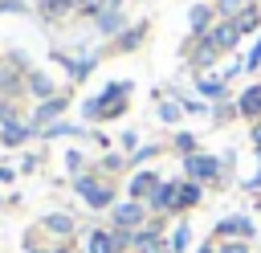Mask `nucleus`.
<instances>
[{"label":"nucleus","instance_id":"1","mask_svg":"<svg viewBox=\"0 0 261 253\" xmlns=\"http://www.w3.org/2000/svg\"><path fill=\"white\" fill-rule=\"evenodd\" d=\"M126 90H130L126 82L106 86V94H102V98H90V102L82 106V110H86V118H106V114H118V110L126 106V102H122V98H126Z\"/></svg>","mask_w":261,"mask_h":253},{"label":"nucleus","instance_id":"2","mask_svg":"<svg viewBox=\"0 0 261 253\" xmlns=\"http://www.w3.org/2000/svg\"><path fill=\"white\" fill-rule=\"evenodd\" d=\"M73 188H77V196H82L90 208H110V204H114V188H110L106 180H98V175H77Z\"/></svg>","mask_w":261,"mask_h":253},{"label":"nucleus","instance_id":"3","mask_svg":"<svg viewBox=\"0 0 261 253\" xmlns=\"http://www.w3.org/2000/svg\"><path fill=\"white\" fill-rule=\"evenodd\" d=\"M147 220V204L139 200H126V204H114V229L118 233H130V229H143Z\"/></svg>","mask_w":261,"mask_h":253},{"label":"nucleus","instance_id":"4","mask_svg":"<svg viewBox=\"0 0 261 253\" xmlns=\"http://www.w3.org/2000/svg\"><path fill=\"white\" fill-rule=\"evenodd\" d=\"M184 167H188V180H196V184H204V180H216V171H220V163L212 159V155H188L184 159Z\"/></svg>","mask_w":261,"mask_h":253},{"label":"nucleus","instance_id":"5","mask_svg":"<svg viewBox=\"0 0 261 253\" xmlns=\"http://www.w3.org/2000/svg\"><path fill=\"white\" fill-rule=\"evenodd\" d=\"M216 237H220V241H249V237H253V220H249V216H224V220L216 224Z\"/></svg>","mask_w":261,"mask_h":253},{"label":"nucleus","instance_id":"6","mask_svg":"<svg viewBox=\"0 0 261 253\" xmlns=\"http://www.w3.org/2000/svg\"><path fill=\"white\" fill-rule=\"evenodd\" d=\"M159 184H163V180H159L155 171H139V175L130 180V200H139V204H143V200H151Z\"/></svg>","mask_w":261,"mask_h":253},{"label":"nucleus","instance_id":"7","mask_svg":"<svg viewBox=\"0 0 261 253\" xmlns=\"http://www.w3.org/2000/svg\"><path fill=\"white\" fill-rule=\"evenodd\" d=\"M175 188H179V180H175V184H171V180H163V184L155 188L151 204H155L159 212H175Z\"/></svg>","mask_w":261,"mask_h":253},{"label":"nucleus","instance_id":"8","mask_svg":"<svg viewBox=\"0 0 261 253\" xmlns=\"http://www.w3.org/2000/svg\"><path fill=\"white\" fill-rule=\"evenodd\" d=\"M86 253H118V245H114V229H94Z\"/></svg>","mask_w":261,"mask_h":253},{"label":"nucleus","instance_id":"9","mask_svg":"<svg viewBox=\"0 0 261 253\" xmlns=\"http://www.w3.org/2000/svg\"><path fill=\"white\" fill-rule=\"evenodd\" d=\"M200 204V184L196 180H184L179 188H175V212L179 208H196Z\"/></svg>","mask_w":261,"mask_h":253},{"label":"nucleus","instance_id":"10","mask_svg":"<svg viewBox=\"0 0 261 253\" xmlns=\"http://www.w3.org/2000/svg\"><path fill=\"white\" fill-rule=\"evenodd\" d=\"M61 110H65V102H61V98H49V102L37 110V118H33V131H45V127H49V122H53Z\"/></svg>","mask_w":261,"mask_h":253},{"label":"nucleus","instance_id":"11","mask_svg":"<svg viewBox=\"0 0 261 253\" xmlns=\"http://www.w3.org/2000/svg\"><path fill=\"white\" fill-rule=\"evenodd\" d=\"M29 135H33V127H24V122H4V127H0V139H4L8 147H20Z\"/></svg>","mask_w":261,"mask_h":253},{"label":"nucleus","instance_id":"12","mask_svg":"<svg viewBox=\"0 0 261 253\" xmlns=\"http://www.w3.org/2000/svg\"><path fill=\"white\" fill-rule=\"evenodd\" d=\"M237 110H241L245 118H257V114H261V86L245 90V94H241V102H237Z\"/></svg>","mask_w":261,"mask_h":253},{"label":"nucleus","instance_id":"13","mask_svg":"<svg viewBox=\"0 0 261 253\" xmlns=\"http://www.w3.org/2000/svg\"><path fill=\"white\" fill-rule=\"evenodd\" d=\"M45 229H49L53 237H69V233H73V220H69L65 212H53V216H45Z\"/></svg>","mask_w":261,"mask_h":253},{"label":"nucleus","instance_id":"14","mask_svg":"<svg viewBox=\"0 0 261 253\" xmlns=\"http://www.w3.org/2000/svg\"><path fill=\"white\" fill-rule=\"evenodd\" d=\"M237 37H241V29H237V24H220V29H216V49H232V45H237Z\"/></svg>","mask_w":261,"mask_h":253},{"label":"nucleus","instance_id":"15","mask_svg":"<svg viewBox=\"0 0 261 253\" xmlns=\"http://www.w3.org/2000/svg\"><path fill=\"white\" fill-rule=\"evenodd\" d=\"M188 245H192V229H188V224H179V229L171 233V241H167V249H171V253H184Z\"/></svg>","mask_w":261,"mask_h":253},{"label":"nucleus","instance_id":"16","mask_svg":"<svg viewBox=\"0 0 261 253\" xmlns=\"http://www.w3.org/2000/svg\"><path fill=\"white\" fill-rule=\"evenodd\" d=\"M175 147L184 151V159H188V155H196V139H192V135H175Z\"/></svg>","mask_w":261,"mask_h":253},{"label":"nucleus","instance_id":"17","mask_svg":"<svg viewBox=\"0 0 261 253\" xmlns=\"http://www.w3.org/2000/svg\"><path fill=\"white\" fill-rule=\"evenodd\" d=\"M216 253H249V241H224L216 245Z\"/></svg>","mask_w":261,"mask_h":253},{"label":"nucleus","instance_id":"18","mask_svg":"<svg viewBox=\"0 0 261 253\" xmlns=\"http://www.w3.org/2000/svg\"><path fill=\"white\" fill-rule=\"evenodd\" d=\"M253 24H257V12H253V8L237 16V29H241V33H245V29H253Z\"/></svg>","mask_w":261,"mask_h":253},{"label":"nucleus","instance_id":"19","mask_svg":"<svg viewBox=\"0 0 261 253\" xmlns=\"http://www.w3.org/2000/svg\"><path fill=\"white\" fill-rule=\"evenodd\" d=\"M61 8H77V0H45V12H61Z\"/></svg>","mask_w":261,"mask_h":253},{"label":"nucleus","instance_id":"20","mask_svg":"<svg viewBox=\"0 0 261 253\" xmlns=\"http://www.w3.org/2000/svg\"><path fill=\"white\" fill-rule=\"evenodd\" d=\"M220 12L224 16H241V0H220Z\"/></svg>","mask_w":261,"mask_h":253},{"label":"nucleus","instance_id":"21","mask_svg":"<svg viewBox=\"0 0 261 253\" xmlns=\"http://www.w3.org/2000/svg\"><path fill=\"white\" fill-rule=\"evenodd\" d=\"M102 4H106V0H77V8H82V12H86V16H94V12H98V8H102Z\"/></svg>","mask_w":261,"mask_h":253},{"label":"nucleus","instance_id":"22","mask_svg":"<svg viewBox=\"0 0 261 253\" xmlns=\"http://www.w3.org/2000/svg\"><path fill=\"white\" fill-rule=\"evenodd\" d=\"M204 20H208V8H204V4H200V8H192V29H200Z\"/></svg>","mask_w":261,"mask_h":253},{"label":"nucleus","instance_id":"23","mask_svg":"<svg viewBox=\"0 0 261 253\" xmlns=\"http://www.w3.org/2000/svg\"><path fill=\"white\" fill-rule=\"evenodd\" d=\"M200 90H204V94H212V98H216V94H220V82H212V78H204V82H200Z\"/></svg>","mask_w":261,"mask_h":253},{"label":"nucleus","instance_id":"24","mask_svg":"<svg viewBox=\"0 0 261 253\" xmlns=\"http://www.w3.org/2000/svg\"><path fill=\"white\" fill-rule=\"evenodd\" d=\"M159 114H163L167 122H175V118H179V110H175V102H163V110H159Z\"/></svg>","mask_w":261,"mask_h":253},{"label":"nucleus","instance_id":"25","mask_svg":"<svg viewBox=\"0 0 261 253\" xmlns=\"http://www.w3.org/2000/svg\"><path fill=\"white\" fill-rule=\"evenodd\" d=\"M257 65H261V41H257V49L249 53V61H245V69H257Z\"/></svg>","mask_w":261,"mask_h":253},{"label":"nucleus","instance_id":"26","mask_svg":"<svg viewBox=\"0 0 261 253\" xmlns=\"http://www.w3.org/2000/svg\"><path fill=\"white\" fill-rule=\"evenodd\" d=\"M139 253H171V249H167V245H163V241H151V245H143V249H139Z\"/></svg>","mask_w":261,"mask_h":253},{"label":"nucleus","instance_id":"27","mask_svg":"<svg viewBox=\"0 0 261 253\" xmlns=\"http://www.w3.org/2000/svg\"><path fill=\"white\" fill-rule=\"evenodd\" d=\"M69 171H73V175H82V155H77V151H69Z\"/></svg>","mask_w":261,"mask_h":253},{"label":"nucleus","instance_id":"28","mask_svg":"<svg viewBox=\"0 0 261 253\" xmlns=\"http://www.w3.org/2000/svg\"><path fill=\"white\" fill-rule=\"evenodd\" d=\"M33 90H37V94H49V82H45V78L37 73V78H33Z\"/></svg>","mask_w":261,"mask_h":253},{"label":"nucleus","instance_id":"29","mask_svg":"<svg viewBox=\"0 0 261 253\" xmlns=\"http://www.w3.org/2000/svg\"><path fill=\"white\" fill-rule=\"evenodd\" d=\"M200 253H216V245H212V241H204V245H200Z\"/></svg>","mask_w":261,"mask_h":253},{"label":"nucleus","instance_id":"30","mask_svg":"<svg viewBox=\"0 0 261 253\" xmlns=\"http://www.w3.org/2000/svg\"><path fill=\"white\" fill-rule=\"evenodd\" d=\"M253 143H257V147H261V122H257V127H253Z\"/></svg>","mask_w":261,"mask_h":253},{"label":"nucleus","instance_id":"31","mask_svg":"<svg viewBox=\"0 0 261 253\" xmlns=\"http://www.w3.org/2000/svg\"><path fill=\"white\" fill-rule=\"evenodd\" d=\"M4 180H12V171H4V167H0V184H4Z\"/></svg>","mask_w":261,"mask_h":253},{"label":"nucleus","instance_id":"32","mask_svg":"<svg viewBox=\"0 0 261 253\" xmlns=\"http://www.w3.org/2000/svg\"><path fill=\"white\" fill-rule=\"evenodd\" d=\"M4 78H8V73H4V69H0V86H4Z\"/></svg>","mask_w":261,"mask_h":253}]
</instances>
